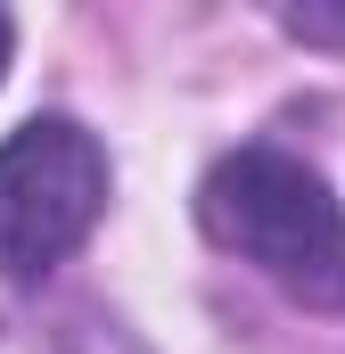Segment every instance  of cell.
I'll return each mask as SVG.
<instances>
[{
    "label": "cell",
    "instance_id": "6da1fadb",
    "mask_svg": "<svg viewBox=\"0 0 345 354\" xmlns=\"http://www.w3.org/2000/svg\"><path fill=\"white\" fill-rule=\"evenodd\" d=\"M197 214L230 256H247L263 280H279L296 305L345 313V214L313 165H296L279 149H239L206 174Z\"/></svg>",
    "mask_w": 345,
    "mask_h": 354
},
{
    "label": "cell",
    "instance_id": "7a4b0ae2",
    "mask_svg": "<svg viewBox=\"0 0 345 354\" xmlns=\"http://www.w3.org/2000/svg\"><path fill=\"white\" fill-rule=\"evenodd\" d=\"M107 206V157L83 124L41 115L25 132L0 140V272L8 280H41L90 239Z\"/></svg>",
    "mask_w": 345,
    "mask_h": 354
},
{
    "label": "cell",
    "instance_id": "3957f363",
    "mask_svg": "<svg viewBox=\"0 0 345 354\" xmlns=\"http://www.w3.org/2000/svg\"><path fill=\"white\" fill-rule=\"evenodd\" d=\"M0 354H132V338L83 313H58V322H0Z\"/></svg>",
    "mask_w": 345,
    "mask_h": 354
},
{
    "label": "cell",
    "instance_id": "277c9868",
    "mask_svg": "<svg viewBox=\"0 0 345 354\" xmlns=\"http://www.w3.org/2000/svg\"><path fill=\"white\" fill-rule=\"evenodd\" d=\"M279 25H288L296 41H329V50L345 41V8H288Z\"/></svg>",
    "mask_w": 345,
    "mask_h": 354
},
{
    "label": "cell",
    "instance_id": "5b68a950",
    "mask_svg": "<svg viewBox=\"0 0 345 354\" xmlns=\"http://www.w3.org/2000/svg\"><path fill=\"white\" fill-rule=\"evenodd\" d=\"M0 75H8V17H0Z\"/></svg>",
    "mask_w": 345,
    "mask_h": 354
}]
</instances>
